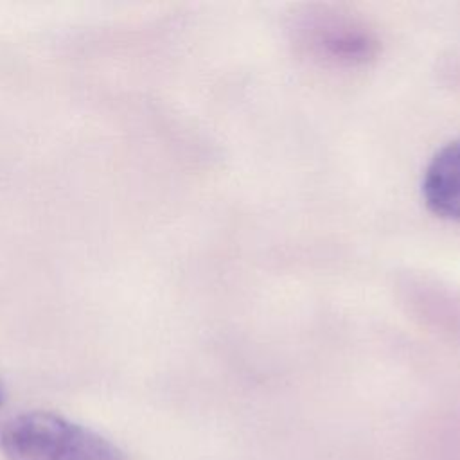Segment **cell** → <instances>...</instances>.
<instances>
[{"instance_id":"cell-1","label":"cell","mask_w":460,"mask_h":460,"mask_svg":"<svg viewBox=\"0 0 460 460\" xmlns=\"http://www.w3.org/2000/svg\"><path fill=\"white\" fill-rule=\"evenodd\" d=\"M7 460H128L110 440L50 411H27L0 426Z\"/></svg>"},{"instance_id":"cell-2","label":"cell","mask_w":460,"mask_h":460,"mask_svg":"<svg viewBox=\"0 0 460 460\" xmlns=\"http://www.w3.org/2000/svg\"><path fill=\"white\" fill-rule=\"evenodd\" d=\"M422 194L435 214L460 221V140L442 147L428 164Z\"/></svg>"},{"instance_id":"cell-3","label":"cell","mask_w":460,"mask_h":460,"mask_svg":"<svg viewBox=\"0 0 460 460\" xmlns=\"http://www.w3.org/2000/svg\"><path fill=\"white\" fill-rule=\"evenodd\" d=\"M2 397H4V395H2V388H0V404H2Z\"/></svg>"}]
</instances>
